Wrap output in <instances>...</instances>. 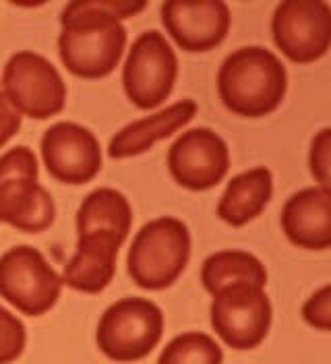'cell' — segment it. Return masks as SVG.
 <instances>
[{
    "label": "cell",
    "instance_id": "cell-1",
    "mask_svg": "<svg viewBox=\"0 0 331 364\" xmlns=\"http://www.w3.org/2000/svg\"><path fill=\"white\" fill-rule=\"evenodd\" d=\"M145 0H73L61 15L58 54L68 73L81 79H102L118 67L127 29L122 19L145 11Z\"/></svg>",
    "mask_w": 331,
    "mask_h": 364
},
{
    "label": "cell",
    "instance_id": "cell-2",
    "mask_svg": "<svg viewBox=\"0 0 331 364\" xmlns=\"http://www.w3.org/2000/svg\"><path fill=\"white\" fill-rule=\"evenodd\" d=\"M218 91L230 112L261 118L275 112L286 97V67L271 50L261 46L234 50L221 63Z\"/></svg>",
    "mask_w": 331,
    "mask_h": 364
},
{
    "label": "cell",
    "instance_id": "cell-3",
    "mask_svg": "<svg viewBox=\"0 0 331 364\" xmlns=\"http://www.w3.org/2000/svg\"><path fill=\"white\" fill-rule=\"evenodd\" d=\"M56 203L40 184L36 154L17 145L0 156V222L27 234L44 232L54 224Z\"/></svg>",
    "mask_w": 331,
    "mask_h": 364
},
{
    "label": "cell",
    "instance_id": "cell-4",
    "mask_svg": "<svg viewBox=\"0 0 331 364\" xmlns=\"http://www.w3.org/2000/svg\"><path fill=\"white\" fill-rule=\"evenodd\" d=\"M191 259V232L178 218L147 222L132 238L127 255L131 279L143 290L170 288Z\"/></svg>",
    "mask_w": 331,
    "mask_h": 364
},
{
    "label": "cell",
    "instance_id": "cell-5",
    "mask_svg": "<svg viewBox=\"0 0 331 364\" xmlns=\"http://www.w3.org/2000/svg\"><path fill=\"white\" fill-rule=\"evenodd\" d=\"M164 336L162 309L139 296L120 298L110 304L98 323L95 341L114 363H137L147 358Z\"/></svg>",
    "mask_w": 331,
    "mask_h": 364
},
{
    "label": "cell",
    "instance_id": "cell-6",
    "mask_svg": "<svg viewBox=\"0 0 331 364\" xmlns=\"http://www.w3.org/2000/svg\"><path fill=\"white\" fill-rule=\"evenodd\" d=\"M63 292V277L33 247H13L0 257V296L27 317H42Z\"/></svg>",
    "mask_w": 331,
    "mask_h": 364
},
{
    "label": "cell",
    "instance_id": "cell-7",
    "mask_svg": "<svg viewBox=\"0 0 331 364\" xmlns=\"http://www.w3.org/2000/svg\"><path fill=\"white\" fill-rule=\"evenodd\" d=\"M177 77L178 58L170 42L157 29L143 31L122 67V87L132 106L141 110L157 108L170 97Z\"/></svg>",
    "mask_w": 331,
    "mask_h": 364
},
{
    "label": "cell",
    "instance_id": "cell-8",
    "mask_svg": "<svg viewBox=\"0 0 331 364\" xmlns=\"http://www.w3.org/2000/svg\"><path fill=\"white\" fill-rule=\"evenodd\" d=\"M2 91L15 108L33 120L63 112L66 85L48 58L38 52H15L2 70Z\"/></svg>",
    "mask_w": 331,
    "mask_h": 364
},
{
    "label": "cell",
    "instance_id": "cell-9",
    "mask_svg": "<svg viewBox=\"0 0 331 364\" xmlns=\"http://www.w3.org/2000/svg\"><path fill=\"white\" fill-rule=\"evenodd\" d=\"M211 327L234 350H253L267 338L273 309L265 288L236 284L224 288L211 302Z\"/></svg>",
    "mask_w": 331,
    "mask_h": 364
},
{
    "label": "cell",
    "instance_id": "cell-10",
    "mask_svg": "<svg viewBox=\"0 0 331 364\" xmlns=\"http://www.w3.org/2000/svg\"><path fill=\"white\" fill-rule=\"evenodd\" d=\"M271 33L292 63H315L331 48V6L323 0H284L273 13Z\"/></svg>",
    "mask_w": 331,
    "mask_h": 364
},
{
    "label": "cell",
    "instance_id": "cell-11",
    "mask_svg": "<svg viewBox=\"0 0 331 364\" xmlns=\"http://www.w3.org/2000/svg\"><path fill=\"white\" fill-rule=\"evenodd\" d=\"M172 178L189 191L218 186L230 170V149L216 131L199 127L178 136L168 149Z\"/></svg>",
    "mask_w": 331,
    "mask_h": 364
},
{
    "label": "cell",
    "instance_id": "cell-12",
    "mask_svg": "<svg viewBox=\"0 0 331 364\" xmlns=\"http://www.w3.org/2000/svg\"><path fill=\"white\" fill-rule=\"evenodd\" d=\"M46 170L65 184H85L102 168V145L88 127L56 122L42 136Z\"/></svg>",
    "mask_w": 331,
    "mask_h": 364
},
{
    "label": "cell",
    "instance_id": "cell-13",
    "mask_svg": "<svg viewBox=\"0 0 331 364\" xmlns=\"http://www.w3.org/2000/svg\"><path fill=\"white\" fill-rule=\"evenodd\" d=\"M162 21L178 48L207 52L226 40L230 31V9L221 0H166Z\"/></svg>",
    "mask_w": 331,
    "mask_h": 364
},
{
    "label": "cell",
    "instance_id": "cell-14",
    "mask_svg": "<svg viewBox=\"0 0 331 364\" xmlns=\"http://www.w3.org/2000/svg\"><path fill=\"white\" fill-rule=\"evenodd\" d=\"M125 238L110 230H95L79 236L77 250L66 263L63 284L83 294L104 292L116 273V259Z\"/></svg>",
    "mask_w": 331,
    "mask_h": 364
},
{
    "label": "cell",
    "instance_id": "cell-15",
    "mask_svg": "<svg viewBox=\"0 0 331 364\" xmlns=\"http://www.w3.org/2000/svg\"><path fill=\"white\" fill-rule=\"evenodd\" d=\"M282 230L300 249H331V191L310 186L294 193L282 209Z\"/></svg>",
    "mask_w": 331,
    "mask_h": 364
},
{
    "label": "cell",
    "instance_id": "cell-16",
    "mask_svg": "<svg viewBox=\"0 0 331 364\" xmlns=\"http://www.w3.org/2000/svg\"><path fill=\"white\" fill-rule=\"evenodd\" d=\"M195 114H197V104L193 100H180L147 118L135 120L112 136L108 156L112 159L141 156L152 149L155 141L168 139L182 127H186L195 118Z\"/></svg>",
    "mask_w": 331,
    "mask_h": 364
},
{
    "label": "cell",
    "instance_id": "cell-17",
    "mask_svg": "<svg viewBox=\"0 0 331 364\" xmlns=\"http://www.w3.org/2000/svg\"><path fill=\"white\" fill-rule=\"evenodd\" d=\"M273 197V174L269 168L259 166L246 170L228 182L220 203L218 215L228 226L241 228L263 213Z\"/></svg>",
    "mask_w": 331,
    "mask_h": 364
},
{
    "label": "cell",
    "instance_id": "cell-18",
    "mask_svg": "<svg viewBox=\"0 0 331 364\" xmlns=\"http://www.w3.org/2000/svg\"><path fill=\"white\" fill-rule=\"evenodd\" d=\"M201 282L211 296L236 284L265 288L267 269L255 255L246 250H220L205 259L201 269Z\"/></svg>",
    "mask_w": 331,
    "mask_h": 364
},
{
    "label": "cell",
    "instance_id": "cell-19",
    "mask_svg": "<svg viewBox=\"0 0 331 364\" xmlns=\"http://www.w3.org/2000/svg\"><path fill=\"white\" fill-rule=\"evenodd\" d=\"M132 226V209L127 197L116 188L91 191L77 211V236L95 230H110L127 240Z\"/></svg>",
    "mask_w": 331,
    "mask_h": 364
},
{
    "label": "cell",
    "instance_id": "cell-20",
    "mask_svg": "<svg viewBox=\"0 0 331 364\" xmlns=\"http://www.w3.org/2000/svg\"><path fill=\"white\" fill-rule=\"evenodd\" d=\"M224 352L220 343L207 333H180L162 350L157 364H221Z\"/></svg>",
    "mask_w": 331,
    "mask_h": 364
},
{
    "label": "cell",
    "instance_id": "cell-21",
    "mask_svg": "<svg viewBox=\"0 0 331 364\" xmlns=\"http://www.w3.org/2000/svg\"><path fill=\"white\" fill-rule=\"evenodd\" d=\"M27 346V329L19 317L0 304V364H11L21 358Z\"/></svg>",
    "mask_w": 331,
    "mask_h": 364
},
{
    "label": "cell",
    "instance_id": "cell-22",
    "mask_svg": "<svg viewBox=\"0 0 331 364\" xmlns=\"http://www.w3.org/2000/svg\"><path fill=\"white\" fill-rule=\"evenodd\" d=\"M309 166L312 178L321 188L331 191V127L321 129L312 136L309 151Z\"/></svg>",
    "mask_w": 331,
    "mask_h": 364
},
{
    "label": "cell",
    "instance_id": "cell-23",
    "mask_svg": "<svg viewBox=\"0 0 331 364\" xmlns=\"http://www.w3.org/2000/svg\"><path fill=\"white\" fill-rule=\"evenodd\" d=\"M303 318L319 331H331V284L319 288L305 302Z\"/></svg>",
    "mask_w": 331,
    "mask_h": 364
},
{
    "label": "cell",
    "instance_id": "cell-24",
    "mask_svg": "<svg viewBox=\"0 0 331 364\" xmlns=\"http://www.w3.org/2000/svg\"><path fill=\"white\" fill-rule=\"evenodd\" d=\"M23 114L15 108V104L0 90V149L19 133Z\"/></svg>",
    "mask_w": 331,
    "mask_h": 364
}]
</instances>
